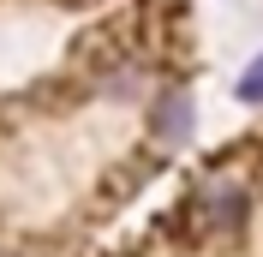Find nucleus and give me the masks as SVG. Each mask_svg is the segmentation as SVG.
Masks as SVG:
<instances>
[{
    "mask_svg": "<svg viewBox=\"0 0 263 257\" xmlns=\"http://www.w3.org/2000/svg\"><path fill=\"white\" fill-rule=\"evenodd\" d=\"M246 209H251V192H246V179H233V174H210L203 186L192 192V215L197 227H239L246 222Z\"/></svg>",
    "mask_w": 263,
    "mask_h": 257,
    "instance_id": "nucleus-1",
    "label": "nucleus"
},
{
    "mask_svg": "<svg viewBox=\"0 0 263 257\" xmlns=\"http://www.w3.org/2000/svg\"><path fill=\"white\" fill-rule=\"evenodd\" d=\"M149 132H156V144H192V132H197L192 90H162L156 108H149Z\"/></svg>",
    "mask_w": 263,
    "mask_h": 257,
    "instance_id": "nucleus-2",
    "label": "nucleus"
},
{
    "mask_svg": "<svg viewBox=\"0 0 263 257\" xmlns=\"http://www.w3.org/2000/svg\"><path fill=\"white\" fill-rule=\"evenodd\" d=\"M233 90H239V102H251V108L263 102V54L246 66V72H239V84H233Z\"/></svg>",
    "mask_w": 263,
    "mask_h": 257,
    "instance_id": "nucleus-3",
    "label": "nucleus"
}]
</instances>
